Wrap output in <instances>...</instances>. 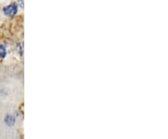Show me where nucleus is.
<instances>
[{"mask_svg": "<svg viewBox=\"0 0 168 139\" xmlns=\"http://www.w3.org/2000/svg\"><path fill=\"white\" fill-rule=\"evenodd\" d=\"M4 13L7 15V16H10L12 17L14 16L17 12H18V7L15 5V4H11V5H9L7 7H5L4 9Z\"/></svg>", "mask_w": 168, "mask_h": 139, "instance_id": "1", "label": "nucleus"}, {"mask_svg": "<svg viewBox=\"0 0 168 139\" xmlns=\"http://www.w3.org/2000/svg\"><path fill=\"white\" fill-rule=\"evenodd\" d=\"M5 121H6V123H7V125L9 126H12L15 122V118L13 117V116H11V115H8L7 117H6L5 119Z\"/></svg>", "mask_w": 168, "mask_h": 139, "instance_id": "2", "label": "nucleus"}, {"mask_svg": "<svg viewBox=\"0 0 168 139\" xmlns=\"http://www.w3.org/2000/svg\"><path fill=\"white\" fill-rule=\"evenodd\" d=\"M7 54V50L4 45H0V58H5Z\"/></svg>", "mask_w": 168, "mask_h": 139, "instance_id": "3", "label": "nucleus"}]
</instances>
